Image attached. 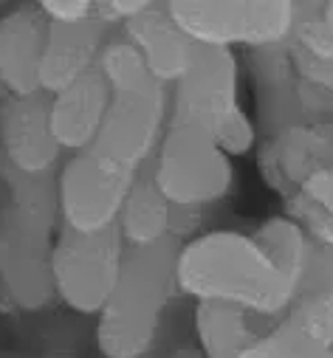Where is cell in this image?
<instances>
[{
    "mask_svg": "<svg viewBox=\"0 0 333 358\" xmlns=\"http://www.w3.org/2000/svg\"><path fill=\"white\" fill-rule=\"evenodd\" d=\"M333 352V299L299 296L240 358H327Z\"/></svg>",
    "mask_w": 333,
    "mask_h": 358,
    "instance_id": "30bf717a",
    "label": "cell"
},
{
    "mask_svg": "<svg viewBox=\"0 0 333 358\" xmlns=\"http://www.w3.org/2000/svg\"><path fill=\"white\" fill-rule=\"evenodd\" d=\"M111 87L99 71L82 76L71 87L48 96V127L62 152L94 150L111 108Z\"/></svg>",
    "mask_w": 333,
    "mask_h": 358,
    "instance_id": "7c38bea8",
    "label": "cell"
},
{
    "mask_svg": "<svg viewBox=\"0 0 333 358\" xmlns=\"http://www.w3.org/2000/svg\"><path fill=\"white\" fill-rule=\"evenodd\" d=\"M237 105V57L223 48H195L192 65L170 96V122L195 124L215 133L240 113Z\"/></svg>",
    "mask_w": 333,
    "mask_h": 358,
    "instance_id": "ba28073f",
    "label": "cell"
},
{
    "mask_svg": "<svg viewBox=\"0 0 333 358\" xmlns=\"http://www.w3.org/2000/svg\"><path fill=\"white\" fill-rule=\"evenodd\" d=\"M136 178V169L122 166L97 150L71 155L54 181L62 229L76 234L113 231Z\"/></svg>",
    "mask_w": 333,
    "mask_h": 358,
    "instance_id": "8992f818",
    "label": "cell"
},
{
    "mask_svg": "<svg viewBox=\"0 0 333 358\" xmlns=\"http://www.w3.org/2000/svg\"><path fill=\"white\" fill-rule=\"evenodd\" d=\"M37 9L48 20V26H82L97 20L94 3L88 0H51V3H40Z\"/></svg>",
    "mask_w": 333,
    "mask_h": 358,
    "instance_id": "44dd1931",
    "label": "cell"
},
{
    "mask_svg": "<svg viewBox=\"0 0 333 358\" xmlns=\"http://www.w3.org/2000/svg\"><path fill=\"white\" fill-rule=\"evenodd\" d=\"M97 71L108 82L111 94L130 91V87H141L147 82H155L150 76L141 54L136 51V45L127 37H116V40L105 43V48L99 54V62H97Z\"/></svg>",
    "mask_w": 333,
    "mask_h": 358,
    "instance_id": "ffe728a7",
    "label": "cell"
},
{
    "mask_svg": "<svg viewBox=\"0 0 333 358\" xmlns=\"http://www.w3.org/2000/svg\"><path fill=\"white\" fill-rule=\"evenodd\" d=\"M150 164L147 178L178 212H198L223 201L234 181L232 158L212 133L195 124L170 122Z\"/></svg>",
    "mask_w": 333,
    "mask_h": 358,
    "instance_id": "3957f363",
    "label": "cell"
},
{
    "mask_svg": "<svg viewBox=\"0 0 333 358\" xmlns=\"http://www.w3.org/2000/svg\"><path fill=\"white\" fill-rule=\"evenodd\" d=\"M178 245L127 248L119 285L97 316V347L105 358H147L161 333V316L176 285Z\"/></svg>",
    "mask_w": 333,
    "mask_h": 358,
    "instance_id": "7a4b0ae2",
    "label": "cell"
},
{
    "mask_svg": "<svg viewBox=\"0 0 333 358\" xmlns=\"http://www.w3.org/2000/svg\"><path fill=\"white\" fill-rule=\"evenodd\" d=\"M119 234L127 248H150L161 243H173L178 231V209L161 198L147 175H139L125 201L119 217Z\"/></svg>",
    "mask_w": 333,
    "mask_h": 358,
    "instance_id": "e0dca14e",
    "label": "cell"
},
{
    "mask_svg": "<svg viewBox=\"0 0 333 358\" xmlns=\"http://www.w3.org/2000/svg\"><path fill=\"white\" fill-rule=\"evenodd\" d=\"M322 9V23L327 26V31L333 34V3H325V6H319Z\"/></svg>",
    "mask_w": 333,
    "mask_h": 358,
    "instance_id": "7402d4cb",
    "label": "cell"
},
{
    "mask_svg": "<svg viewBox=\"0 0 333 358\" xmlns=\"http://www.w3.org/2000/svg\"><path fill=\"white\" fill-rule=\"evenodd\" d=\"M122 37L136 45L150 76L164 87L184 79L198 48L166 15V3H153L141 17L122 29Z\"/></svg>",
    "mask_w": 333,
    "mask_h": 358,
    "instance_id": "5bb4252c",
    "label": "cell"
},
{
    "mask_svg": "<svg viewBox=\"0 0 333 358\" xmlns=\"http://www.w3.org/2000/svg\"><path fill=\"white\" fill-rule=\"evenodd\" d=\"M252 237L263 248V254L271 259V265L280 271V277L299 296L302 285H305V277H308V265H311L313 248H316L311 234L291 215H283V217L266 220Z\"/></svg>",
    "mask_w": 333,
    "mask_h": 358,
    "instance_id": "ac0fdd59",
    "label": "cell"
},
{
    "mask_svg": "<svg viewBox=\"0 0 333 358\" xmlns=\"http://www.w3.org/2000/svg\"><path fill=\"white\" fill-rule=\"evenodd\" d=\"M266 175L288 198L333 175V130L319 124H294L271 138L263 152Z\"/></svg>",
    "mask_w": 333,
    "mask_h": 358,
    "instance_id": "8fae6325",
    "label": "cell"
},
{
    "mask_svg": "<svg viewBox=\"0 0 333 358\" xmlns=\"http://www.w3.org/2000/svg\"><path fill=\"white\" fill-rule=\"evenodd\" d=\"M9 99V91H6V85H3V79H0V102H6Z\"/></svg>",
    "mask_w": 333,
    "mask_h": 358,
    "instance_id": "cb8c5ba5",
    "label": "cell"
},
{
    "mask_svg": "<svg viewBox=\"0 0 333 358\" xmlns=\"http://www.w3.org/2000/svg\"><path fill=\"white\" fill-rule=\"evenodd\" d=\"M48 43V20L37 6H17L0 17V79L9 96L40 91V62Z\"/></svg>",
    "mask_w": 333,
    "mask_h": 358,
    "instance_id": "4fadbf2b",
    "label": "cell"
},
{
    "mask_svg": "<svg viewBox=\"0 0 333 358\" xmlns=\"http://www.w3.org/2000/svg\"><path fill=\"white\" fill-rule=\"evenodd\" d=\"M327 358H333V352H330V355H327Z\"/></svg>",
    "mask_w": 333,
    "mask_h": 358,
    "instance_id": "d4e9b609",
    "label": "cell"
},
{
    "mask_svg": "<svg viewBox=\"0 0 333 358\" xmlns=\"http://www.w3.org/2000/svg\"><path fill=\"white\" fill-rule=\"evenodd\" d=\"M51 245L0 240V282L17 308L40 310L54 299Z\"/></svg>",
    "mask_w": 333,
    "mask_h": 358,
    "instance_id": "2e32d148",
    "label": "cell"
},
{
    "mask_svg": "<svg viewBox=\"0 0 333 358\" xmlns=\"http://www.w3.org/2000/svg\"><path fill=\"white\" fill-rule=\"evenodd\" d=\"M173 23L204 48H280L299 26L297 3H166Z\"/></svg>",
    "mask_w": 333,
    "mask_h": 358,
    "instance_id": "277c9868",
    "label": "cell"
},
{
    "mask_svg": "<svg viewBox=\"0 0 333 358\" xmlns=\"http://www.w3.org/2000/svg\"><path fill=\"white\" fill-rule=\"evenodd\" d=\"M170 358H204L198 350H181V352H176V355H170Z\"/></svg>",
    "mask_w": 333,
    "mask_h": 358,
    "instance_id": "603a6c76",
    "label": "cell"
},
{
    "mask_svg": "<svg viewBox=\"0 0 333 358\" xmlns=\"http://www.w3.org/2000/svg\"><path fill=\"white\" fill-rule=\"evenodd\" d=\"M125 254L127 245L119 229L102 234H76L62 229L48 254L54 296L76 313L99 316L119 285Z\"/></svg>",
    "mask_w": 333,
    "mask_h": 358,
    "instance_id": "5b68a950",
    "label": "cell"
},
{
    "mask_svg": "<svg viewBox=\"0 0 333 358\" xmlns=\"http://www.w3.org/2000/svg\"><path fill=\"white\" fill-rule=\"evenodd\" d=\"M166 127H170V91L158 82H147L111 96L94 150L139 172L141 164L153 161Z\"/></svg>",
    "mask_w": 333,
    "mask_h": 358,
    "instance_id": "52a82bcc",
    "label": "cell"
},
{
    "mask_svg": "<svg viewBox=\"0 0 333 358\" xmlns=\"http://www.w3.org/2000/svg\"><path fill=\"white\" fill-rule=\"evenodd\" d=\"M62 150L48 127V96H9L0 102V161L26 178H51Z\"/></svg>",
    "mask_w": 333,
    "mask_h": 358,
    "instance_id": "9c48e42d",
    "label": "cell"
},
{
    "mask_svg": "<svg viewBox=\"0 0 333 358\" xmlns=\"http://www.w3.org/2000/svg\"><path fill=\"white\" fill-rule=\"evenodd\" d=\"M198 352L204 358H240L260 336L255 316L229 305H198L195 310Z\"/></svg>",
    "mask_w": 333,
    "mask_h": 358,
    "instance_id": "d6986e66",
    "label": "cell"
},
{
    "mask_svg": "<svg viewBox=\"0 0 333 358\" xmlns=\"http://www.w3.org/2000/svg\"><path fill=\"white\" fill-rule=\"evenodd\" d=\"M105 26L91 20L82 26H48V43L40 62V91L57 96L82 76L97 71L105 48Z\"/></svg>",
    "mask_w": 333,
    "mask_h": 358,
    "instance_id": "9a60e30c",
    "label": "cell"
},
{
    "mask_svg": "<svg viewBox=\"0 0 333 358\" xmlns=\"http://www.w3.org/2000/svg\"><path fill=\"white\" fill-rule=\"evenodd\" d=\"M176 285L198 305H229L255 319H280L299 299L252 234L223 229L178 245Z\"/></svg>",
    "mask_w": 333,
    "mask_h": 358,
    "instance_id": "6da1fadb",
    "label": "cell"
}]
</instances>
